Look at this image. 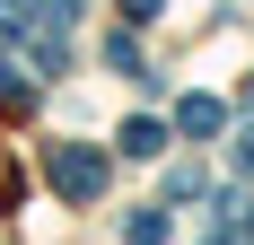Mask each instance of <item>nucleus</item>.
Masks as SVG:
<instances>
[{
    "mask_svg": "<svg viewBox=\"0 0 254 245\" xmlns=\"http://www.w3.org/2000/svg\"><path fill=\"white\" fill-rule=\"evenodd\" d=\"M210 245H246V237H237V228H210Z\"/></svg>",
    "mask_w": 254,
    "mask_h": 245,
    "instance_id": "0eeeda50",
    "label": "nucleus"
},
{
    "mask_svg": "<svg viewBox=\"0 0 254 245\" xmlns=\"http://www.w3.org/2000/svg\"><path fill=\"white\" fill-rule=\"evenodd\" d=\"M237 167L254 175V122H246V131H237Z\"/></svg>",
    "mask_w": 254,
    "mask_h": 245,
    "instance_id": "423d86ee",
    "label": "nucleus"
},
{
    "mask_svg": "<svg viewBox=\"0 0 254 245\" xmlns=\"http://www.w3.org/2000/svg\"><path fill=\"white\" fill-rule=\"evenodd\" d=\"M158 149H167V122L131 114V122H123V158H158Z\"/></svg>",
    "mask_w": 254,
    "mask_h": 245,
    "instance_id": "7ed1b4c3",
    "label": "nucleus"
},
{
    "mask_svg": "<svg viewBox=\"0 0 254 245\" xmlns=\"http://www.w3.org/2000/svg\"><path fill=\"white\" fill-rule=\"evenodd\" d=\"M219 122H228V105H219V97H184V105H176V131H184V140H210Z\"/></svg>",
    "mask_w": 254,
    "mask_h": 245,
    "instance_id": "f03ea898",
    "label": "nucleus"
},
{
    "mask_svg": "<svg viewBox=\"0 0 254 245\" xmlns=\"http://www.w3.org/2000/svg\"><path fill=\"white\" fill-rule=\"evenodd\" d=\"M44 175H53V193H62V201H79V210H88V201L105 193L114 158H97L88 140H44Z\"/></svg>",
    "mask_w": 254,
    "mask_h": 245,
    "instance_id": "f257e3e1",
    "label": "nucleus"
},
{
    "mask_svg": "<svg viewBox=\"0 0 254 245\" xmlns=\"http://www.w3.org/2000/svg\"><path fill=\"white\" fill-rule=\"evenodd\" d=\"M123 18L140 26V18H167V0H123Z\"/></svg>",
    "mask_w": 254,
    "mask_h": 245,
    "instance_id": "39448f33",
    "label": "nucleus"
},
{
    "mask_svg": "<svg viewBox=\"0 0 254 245\" xmlns=\"http://www.w3.org/2000/svg\"><path fill=\"white\" fill-rule=\"evenodd\" d=\"M123 245H167V201L131 210V219H123Z\"/></svg>",
    "mask_w": 254,
    "mask_h": 245,
    "instance_id": "20e7f679",
    "label": "nucleus"
},
{
    "mask_svg": "<svg viewBox=\"0 0 254 245\" xmlns=\"http://www.w3.org/2000/svg\"><path fill=\"white\" fill-rule=\"evenodd\" d=\"M0 201H9V158H0Z\"/></svg>",
    "mask_w": 254,
    "mask_h": 245,
    "instance_id": "6e6552de",
    "label": "nucleus"
}]
</instances>
